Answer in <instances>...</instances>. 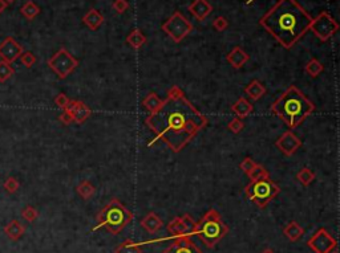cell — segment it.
<instances>
[{
  "label": "cell",
  "mask_w": 340,
  "mask_h": 253,
  "mask_svg": "<svg viewBox=\"0 0 340 253\" xmlns=\"http://www.w3.org/2000/svg\"><path fill=\"white\" fill-rule=\"evenodd\" d=\"M312 17L297 0H279L259 24L286 49L293 48L308 32Z\"/></svg>",
  "instance_id": "obj_2"
},
{
  "label": "cell",
  "mask_w": 340,
  "mask_h": 253,
  "mask_svg": "<svg viewBox=\"0 0 340 253\" xmlns=\"http://www.w3.org/2000/svg\"><path fill=\"white\" fill-rule=\"evenodd\" d=\"M59 119H60V122L63 123V125H71V123L73 122L72 114L68 113L67 110H63V113L59 115Z\"/></svg>",
  "instance_id": "obj_41"
},
{
  "label": "cell",
  "mask_w": 340,
  "mask_h": 253,
  "mask_svg": "<svg viewBox=\"0 0 340 253\" xmlns=\"http://www.w3.org/2000/svg\"><path fill=\"white\" fill-rule=\"evenodd\" d=\"M127 42L130 47L134 48V49H140L145 42H146V37H145V35L140 30H133L130 34L128 35Z\"/></svg>",
  "instance_id": "obj_26"
},
{
  "label": "cell",
  "mask_w": 340,
  "mask_h": 253,
  "mask_svg": "<svg viewBox=\"0 0 340 253\" xmlns=\"http://www.w3.org/2000/svg\"><path fill=\"white\" fill-rule=\"evenodd\" d=\"M315 178H316V175H315L314 171H311V170L307 169V167L300 169L299 170V173L297 174V181L304 187L310 186L311 183L315 181Z\"/></svg>",
  "instance_id": "obj_29"
},
{
  "label": "cell",
  "mask_w": 340,
  "mask_h": 253,
  "mask_svg": "<svg viewBox=\"0 0 340 253\" xmlns=\"http://www.w3.org/2000/svg\"><path fill=\"white\" fill-rule=\"evenodd\" d=\"M231 110H233L234 113L237 114V117L238 118H246V117H249L251 113H253V110H254V106L251 105V102H249L245 97H241L238 98V101L235 102V104H233V106H231Z\"/></svg>",
  "instance_id": "obj_22"
},
{
  "label": "cell",
  "mask_w": 340,
  "mask_h": 253,
  "mask_svg": "<svg viewBox=\"0 0 340 253\" xmlns=\"http://www.w3.org/2000/svg\"><path fill=\"white\" fill-rule=\"evenodd\" d=\"M275 146L281 150L286 156L294 155L295 152L302 147V141L297 134H294L293 131H285L283 134L276 140Z\"/></svg>",
  "instance_id": "obj_12"
},
{
  "label": "cell",
  "mask_w": 340,
  "mask_h": 253,
  "mask_svg": "<svg viewBox=\"0 0 340 253\" xmlns=\"http://www.w3.org/2000/svg\"><path fill=\"white\" fill-rule=\"evenodd\" d=\"M162 225H164V223H162V220L156 215V212H149L148 215L141 220V227L144 228L145 231H148V232L150 233L158 232L162 228Z\"/></svg>",
  "instance_id": "obj_20"
},
{
  "label": "cell",
  "mask_w": 340,
  "mask_h": 253,
  "mask_svg": "<svg viewBox=\"0 0 340 253\" xmlns=\"http://www.w3.org/2000/svg\"><path fill=\"white\" fill-rule=\"evenodd\" d=\"M187 8H189V12L196 17L197 20L204 21L212 13V5L209 3L208 0H194Z\"/></svg>",
  "instance_id": "obj_16"
},
{
  "label": "cell",
  "mask_w": 340,
  "mask_h": 253,
  "mask_svg": "<svg viewBox=\"0 0 340 253\" xmlns=\"http://www.w3.org/2000/svg\"><path fill=\"white\" fill-rule=\"evenodd\" d=\"M255 166H256V163H255L254 160L251 159L250 156H247V158H245V159H243L242 162H241V165H239V167H241V170H242L243 173L249 175V173H250L251 170L254 169Z\"/></svg>",
  "instance_id": "obj_38"
},
{
  "label": "cell",
  "mask_w": 340,
  "mask_h": 253,
  "mask_svg": "<svg viewBox=\"0 0 340 253\" xmlns=\"http://www.w3.org/2000/svg\"><path fill=\"white\" fill-rule=\"evenodd\" d=\"M19 59H20L21 64H23V65H24L27 69H30V68L34 67L35 63H36V56H35L34 53H32V52H30V51L23 52Z\"/></svg>",
  "instance_id": "obj_35"
},
{
  "label": "cell",
  "mask_w": 340,
  "mask_h": 253,
  "mask_svg": "<svg viewBox=\"0 0 340 253\" xmlns=\"http://www.w3.org/2000/svg\"><path fill=\"white\" fill-rule=\"evenodd\" d=\"M229 27V21L223 16H218L215 20L212 21V28L218 32H223Z\"/></svg>",
  "instance_id": "obj_37"
},
{
  "label": "cell",
  "mask_w": 340,
  "mask_h": 253,
  "mask_svg": "<svg viewBox=\"0 0 340 253\" xmlns=\"http://www.w3.org/2000/svg\"><path fill=\"white\" fill-rule=\"evenodd\" d=\"M227 233L229 227L222 219L221 214L214 208H210L204 217L196 223L193 229V235L198 236V239L210 249L214 248Z\"/></svg>",
  "instance_id": "obj_5"
},
{
  "label": "cell",
  "mask_w": 340,
  "mask_h": 253,
  "mask_svg": "<svg viewBox=\"0 0 340 253\" xmlns=\"http://www.w3.org/2000/svg\"><path fill=\"white\" fill-rule=\"evenodd\" d=\"M194 225H196V221L193 220V217L185 214L183 216H177L171 221H169L166 225V229H168L170 237L191 236Z\"/></svg>",
  "instance_id": "obj_11"
},
{
  "label": "cell",
  "mask_w": 340,
  "mask_h": 253,
  "mask_svg": "<svg viewBox=\"0 0 340 253\" xmlns=\"http://www.w3.org/2000/svg\"><path fill=\"white\" fill-rule=\"evenodd\" d=\"M145 125L156 134L148 144L149 147L162 141L171 151L179 152L206 127L208 117L187 100L182 89L173 86L158 110L149 114Z\"/></svg>",
  "instance_id": "obj_1"
},
{
  "label": "cell",
  "mask_w": 340,
  "mask_h": 253,
  "mask_svg": "<svg viewBox=\"0 0 340 253\" xmlns=\"http://www.w3.org/2000/svg\"><path fill=\"white\" fill-rule=\"evenodd\" d=\"M310 31L314 32L315 36L320 41L326 42L339 31V24L330 13L324 11V12L319 13L315 19H312Z\"/></svg>",
  "instance_id": "obj_9"
},
{
  "label": "cell",
  "mask_w": 340,
  "mask_h": 253,
  "mask_svg": "<svg viewBox=\"0 0 340 253\" xmlns=\"http://www.w3.org/2000/svg\"><path fill=\"white\" fill-rule=\"evenodd\" d=\"M3 188H4L8 194H15L19 188H20V183L17 181L16 178L8 177L5 179L4 184H3Z\"/></svg>",
  "instance_id": "obj_34"
},
{
  "label": "cell",
  "mask_w": 340,
  "mask_h": 253,
  "mask_svg": "<svg viewBox=\"0 0 340 253\" xmlns=\"http://www.w3.org/2000/svg\"><path fill=\"white\" fill-rule=\"evenodd\" d=\"M83 21H84V24L88 27L89 30L96 31L102 26V23H104V16H102V13L100 12V11H97V9L90 8L89 11L84 15Z\"/></svg>",
  "instance_id": "obj_19"
},
{
  "label": "cell",
  "mask_w": 340,
  "mask_h": 253,
  "mask_svg": "<svg viewBox=\"0 0 340 253\" xmlns=\"http://www.w3.org/2000/svg\"><path fill=\"white\" fill-rule=\"evenodd\" d=\"M64 110H67L68 113L72 114L73 122L76 123H84L86 119L89 118L92 115V109L89 106L84 104L83 101H75V100H71V102L68 104V106Z\"/></svg>",
  "instance_id": "obj_15"
},
{
  "label": "cell",
  "mask_w": 340,
  "mask_h": 253,
  "mask_svg": "<svg viewBox=\"0 0 340 253\" xmlns=\"http://www.w3.org/2000/svg\"><path fill=\"white\" fill-rule=\"evenodd\" d=\"M23 52V47L13 37H7L0 42V59L5 63H15Z\"/></svg>",
  "instance_id": "obj_13"
},
{
  "label": "cell",
  "mask_w": 340,
  "mask_h": 253,
  "mask_svg": "<svg viewBox=\"0 0 340 253\" xmlns=\"http://www.w3.org/2000/svg\"><path fill=\"white\" fill-rule=\"evenodd\" d=\"M15 74V71H13V68L9 65L8 63H5V61H0V82H5V81H8L11 77Z\"/></svg>",
  "instance_id": "obj_31"
},
{
  "label": "cell",
  "mask_w": 340,
  "mask_h": 253,
  "mask_svg": "<svg viewBox=\"0 0 340 253\" xmlns=\"http://www.w3.org/2000/svg\"><path fill=\"white\" fill-rule=\"evenodd\" d=\"M76 191L77 194L80 195L84 200H89V199L94 195V192H96V188H94V186L89 181H83L80 184L76 187Z\"/></svg>",
  "instance_id": "obj_28"
},
{
  "label": "cell",
  "mask_w": 340,
  "mask_h": 253,
  "mask_svg": "<svg viewBox=\"0 0 340 253\" xmlns=\"http://www.w3.org/2000/svg\"><path fill=\"white\" fill-rule=\"evenodd\" d=\"M331 253H339V252H336V251H335V252H334V251H332V252Z\"/></svg>",
  "instance_id": "obj_45"
},
{
  "label": "cell",
  "mask_w": 340,
  "mask_h": 253,
  "mask_svg": "<svg viewBox=\"0 0 340 253\" xmlns=\"http://www.w3.org/2000/svg\"><path fill=\"white\" fill-rule=\"evenodd\" d=\"M162 253H204L191 240L190 236L174 237L173 244L166 248Z\"/></svg>",
  "instance_id": "obj_14"
},
{
  "label": "cell",
  "mask_w": 340,
  "mask_h": 253,
  "mask_svg": "<svg viewBox=\"0 0 340 253\" xmlns=\"http://www.w3.org/2000/svg\"><path fill=\"white\" fill-rule=\"evenodd\" d=\"M283 233L290 241H298L300 237L304 235V229L300 227L297 221H290L285 228H283Z\"/></svg>",
  "instance_id": "obj_23"
},
{
  "label": "cell",
  "mask_w": 340,
  "mask_h": 253,
  "mask_svg": "<svg viewBox=\"0 0 340 253\" xmlns=\"http://www.w3.org/2000/svg\"><path fill=\"white\" fill-rule=\"evenodd\" d=\"M243 127H245V123L242 122V119L241 118H234L231 119L229 122V125H227V129H229L231 133H234V134H238V133H241V131L243 130Z\"/></svg>",
  "instance_id": "obj_36"
},
{
  "label": "cell",
  "mask_w": 340,
  "mask_h": 253,
  "mask_svg": "<svg viewBox=\"0 0 340 253\" xmlns=\"http://www.w3.org/2000/svg\"><path fill=\"white\" fill-rule=\"evenodd\" d=\"M4 233L7 235L9 240L17 241L26 233V227L19 221V220H11L4 227Z\"/></svg>",
  "instance_id": "obj_18"
},
{
  "label": "cell",
  "mask_w": 340,
  "mask_h": 253,
  "mask_svg": "<svg viewBox=\"0 0 340 253\" xmlns=\"http://www.w3.org/2000/svg\"><path fill=\"white\" fill-rule=\"evenodd\" d=\"M245 93L249 96L251 101H258V100H260L266 94V86L260 81L253 80L245 88Z\"/></svg>",
  "instance_id": "obj_21"
},
{
  "label": "cell",
  "mask_w": 340,
  "mask_h": 253,
  "mask_svg": "<svg viewBox=\"0 0 340 253\" xmlns=\"http://www.w3.org/2000/svg\"><path fill=\"white\" fill-rule=\"evenodd\" d=\"M304 71H306L308 76L312 77V78H316L324 71V65L318 59H311L310 61H307Z\"/></svg>",
  "instance_id": "obj_27"
},
{
  "label": "cell",
  "mask_w": 340,
  "mask_h": 253,
  "mask_svg": "<svg viewBox=\"0 0 340 253\" xmlns=\"http://www.w3.org/2000/svg\"><path fill=\"white\" fill-rule=\"evenodd\" d=\"M115 253H142V248H141V244L128 239L119 247H116Z\"/></svg>",
  "instance_id": "obj_25"
},
{
  "label": "cell",
  "mask_w": 340,
  "mask_h": 253,
  "mask_svg": "<svg viewBox=\"0 0 340 253\" xmlns=\"http://www.w3.org/2000/svg\"><path fill=\"white\" fill-rule=\"evenodd\" d=\"M13 1H15V0H5V3H7V4H11V3H13Z\"/></svg>",
  "instance_id": "obj_44"
},
{
  "label": "cell",
  "mask_w": 340,
  "mask_h": 253,
  "mask_svg": "<svg viewBox=\"0 0 340 253\" xmlns=\"http://www.w3.org/2000/svg\"><path fill=\"white\" fill-rule=\"evenodd\" d=\"M307 245L314 253H331L336 249L338 243L327 229L320 228L311 236V239H308Z\"/></svg>",
  "instance_id": "obj_10"
},
{
  "label": "cell",
  "mask_w": 340,
  "mask_h": 253,
  "mask_svg": "<svg viewBox=\"0 0 340 253\" xmlns=\"http://www.w3.org/2000/svg\"><path fill=\"white\" fill-rule=\"evenodd\" d=\"M226 60L234 69H241L250 60V56H249L247 52L243 51L241 47H235L230 53H227Z\"/></svg>",
  "instance_id": "obj_17"
},
{
  "label": "cell",
  "mask_w": 340,
  "mask_h": 253,
  "mask_svg": "<svg viewBox=\"0 0 340 253\" xmlns=\"http://www.w3.org/2000/svg\"><path fill=\"white\" fill-rule=\"evenodd\" d=\"M71 102V100H69V97L67 96V94L64 93H60L56 96L55 98V104L57 108H60V109H65L67 106H68V104Z\"/></svg>",
  "instance_id": "obj_39"
},
{
  "label": "cell",
  "mask_w": 340,
  "mask_h": 253,
  "mask_svg": "<svg viewBox=\"0 0 340 253\" xmlns=\"http://www.w3.org/2000/svg\"><path fill=\"white\" fill-rule=\"evenodd\" d=\"M281 192V187L268 178H262L251 181L245 188V195L258 208H266L272 199H275Z\"/></svg>",
  "instance_id": "obj_6"
},
{
  "label": "cell",
  "mask_w": 340,
  "mask_h": 253,
  "mask_svg": "<svg viewBox=\"0 0 340 253\" xmlns=\"http://www.w3.org/2000/svg\"><path fill=\"white\" fill-rule=\"evenodd\" d=\"M262 253H275V252H274V251H272L271 248H266Z\"/></svg>",
  "instance_id": "obj_43"
},
{
  "label": "cell",
  "mask_w": 340,
  "mask_h": 253,
  "mask_svg": "<svg viewBox=\"0 0 340 253\" xmlns=\"http://www.w3.org/2000/svg\"><path fill=\"white\" fill-rule=\"evenodd\" d=\"M47 64L60 80H64L79 67V60L73 57L65 48H61L48 60Z\"/></svg>",
  "instance_id": "obj_8"
},
{
  "label": "cell",
  "mask_w": 340,
  "mask_h": 253,
  "mask_svg": "<svg viewBox=\"0 0 340 253\" xmlns=\"http://www.w3.org/2000/svg\"><path fill=\"white\" fill-rule=\"evenodd\" d=\"M21 217L28 221V223H34L35 220L39 217V211L32 206H27L26 208H23L21 211Z\"/></svg>",
  "instance_id": "obj_33"
},
{
  "label": "cell",
  "mask_w": 340,
  "mask_h": 253,
  "mask_svg": "<svg viewBox=\"0 0 340 253\" xmlns=\"http://www.w3.org/2000/svg\"><path fill=\"white\" fill-rule=\"evenodd\" d=\"M133 221V212L128 210L119 199H112L97 215V224L92 231L105 228L111 235H119L124 228Z\"/></svg>",
  "instance_id": "obj_4"
},
{
  "label": "cell",
  "mask_w": 340,
  "mask_h": 253,
  "mask_svg": "<svg viewBox=\"0 0 340 253\" xmlns=\"http://www.w3.org/2000/svg\"><path fill=\"white\" fill-rule=\"evenodd\" d=\"M7 7H8V4L5 3V0H0V15L4 12Z\"/></svg>",
  "instance_id": "obj_42"
},
{
  "label": "cell",
  "mask_w": 340,
  "mask_h": 253,
  "mask_svg": "<svg viewBox=\"0 0 340 253\" xmlns=\"http://www.w3.org/2000/svg\"><path fill=\"white\" fill-rule=\"evenodd\" d=\"M162 101H164V100H161L157 93L150 92V93L142 100V106H144V109H146L149 113L152 114L154 113L156 110H158V108L162 105Z\"/></svg>",
  "instance_id": "obj_24"
},
{
  "label": "cell",
  "mask_w": 340,
  "mask_h": 253,
  "mask_svg": "<svg viewBox=\"0 0 340 253\" xmlns=\"http://www.w3.org/2000/svg\"><path fill=\"white\" fill-rule=\"evenodd\" d=\"M20 12L28 20H34L35 17L40 13V8H39V5L35 4L32 0H30V1H27L26 4H23V7L20 8Z\"/></svg>",
  "instance_id": "obj_30"
},
{
  "label": "cell",
  "mask_w": 340,
  "mask_h": 253,
  "mask_svg": "<svg viewBox=\"0 0 340 253\" xmlns=\"http://www.w3.org/2000/svg\"><path fill=\"white\" fill-rule=\"evenodd\" d=\"M112 7H113V9H115L116 12L121 15V13H124L128 8H129V3H128V0H115Z\"/></svg>",
  "instance_id": "obj_40"
},
{
  "label": "cell",
  "mask_w": 340,
  "mask_h": 253,
  "mask_svg": "<svg viewBox=\"0 0 340 253\" xmlns=\"http://www.w3.org/2000/svg\"><path fill=\"white\" fill-rule=\"evenodd\" d=\"M315 105L303 94L300 89L291 85L272 102L271 111L290 127L295 129L314 113Z\"/></svg>",
  "instance_id": "obj_3"
},
{
  "label": "cell",
  "mask_w": 340,
  "mask_h": 253,
  "mask_svg": "<svg viewBox=\"0 0 340 253\" xmlns=\"http://www.w3.org/2000/svg\"><path fill=\"white\" fill-rule=\"evenodd\" d=\"M268 177H270L268 170H266L264 166L258 165V163H256V166H255L254 169L251 170L250 173H249L250 181H256V179H262V178H268Z\"/></svg>",
  "instance_id": "obj_32"
},
{
  "label": "cell",
  "mask_w": 340,
  "mask_h": 253,
  "mask_svg": "<svg viewBox=\"0 0 340 253\" xmlns=\"http://www.w3.org/2000/svg\"><path fill=\"white\" fill-rule=\"evenodd\" d=\"M194 27L182 13L175 11L168 20L162 24V31L174 42H181L187 35L191 34Z\"/></svg>",
  "instance_id": "obj_7"
}]
</instances>
